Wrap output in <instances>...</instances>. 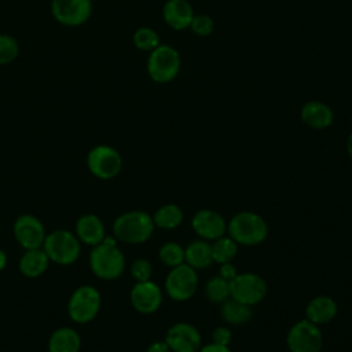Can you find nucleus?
<instances>
[{
  "mask_svg": "<svg viewBox=\"0 0 352 352\" xmlns=\"http://www.w3.org/2000/svg\"><path fill=\"white\" fill-rule=\"evenodd\" d=\"M89 267L92 272L104 280L117 279L125 268L124 253L117 248L116 239L104 236V239L92 246L89 253Z\"/></svg>",
  "mask_w": 352,
  "mask_h": 352,
  "instance_id": "nucleus-1",
  "label": "nucleus"
},
{
  "mask_svg": "<svg viewBox=\"0 0 352 352\" xmlns=\"http://www.w3.org/2000/svg\"><path fill=\"white\" fill-rule=\"evenodd\" d=\"M153 217L143 210H129L120 214L113 223L114 236L129 245L143 243L153 235Z\"/></svg>",
  "mask_w": 352,
  "mask_h": 352,
  "instance_id": "nucleus-2",
  "label": "nucleus"
},
{
  "mask_svg": "<svg viewBox=\"0 0 352 352\" xmlns=\"http://www.w3.org/2000/svg\"><path fill=\"white\" fill-rule=\"evenodd\" d=\"M227 232L236 243L254 246L267 238L268 226L260 214L243 210L231 217L227 223Z\"/></svg>",
  "mask_w": 352,
  "mask_h": 352,
  "instance_id": "nucleus-3",
  "label": "nucleus"
},
{
  "mask_svg": "<svg viewBox=\"0 0 352 352\" xmlns=\"http://www.w3.org/2000/svg\"><path fill=\"white\" fill-rule=\"evenodd\" d=\"M182 67V58L176 48L169 44H160L147 58V73L158 84L173 81Z\"/></svg>",
  "mask_w": 352,
  "mask_h": 352,
  "instance_id": "nucleus-4",
  "label": "nucleus"
},
{
  "mask_svg": "<svg viewBox=\"0 0 352 352\" xmlns=\"http://www.w3.org/2000/svg\"><path fill=\"white\" fill-rule=\"evenodd\" d=\"M43 249L47 253L50 261L60 265H70L76 263L81 253L77 235L66 230H56L47 234Z\"/></svg>",
  "mask_w": 352,
  "mask_h": 352,
  "instance_id": "nucleus-5",
  "label": "nucleus"
},
{
  "mask_svg": "<svg viewBox=\"0 0 352 352\" xmlns=\"http://www.w3.org/2000/svg\"><path fill=\"white\" fill-rule=\"evenodd\" d=\"M100 294L99 292L89 285L77 287L67 302V312L73 322L76 323H88L96 318L100 309Z\"/></svg>",
  "mask_w": 352,
  "mask_h": 352,
  "instance_id": "nucleus-6",
  "label": "nucleus"
},
{
  "mask_svg": "<svg viewBox=\"0 0 352 352\" xmlns=\"http://www.w3.org/2000/svg\"><path fill=\"white\" fill-rule=\"evenodd\" d=\"M267 290L268 287L264 278L253 272L236 274V276L230 280V297L250 307L261 302L267 296Z\"/></svg>",
  "mask_w": 352,
  "mask_h": 352,
  "instance_id": "nucleus-7",
  "label": "nucleus"
},
{
  "mask_svg": "<svg viewBox=\"0 0 352 352\" xmlns=\"http://www.w3.org/2000/svg\"><path fill=\"white\" fill-rule=\"evenodd\" d=\"M286 344L290 352H320L323 346L322 330L308 319L298 320L290 327Z\"/></svg>",
  "mask_w": 352,
  "mask_h": 352,
  "instance_id": "nucleus-8",
  "label": "nucleus"
},
{
  "mask_svg": "<svg viewBox=\"0 0 352 352\" xmlns=\"http://www.w3.org/2000/svg\"><path fill=\"white\" fill-rule=\"evenodd\" d=\"M198 287L197 270L183 263L173 267L165 279V292L175 301H187Z\"/></svg>",
  "mask_w": 352,
  "mask_h": 352,
  "instance_id": "nucleus-9",
  "label": "nucleus"
},
{
  "mask_svg": "<svg viewBox=\"0 0 352 352\" xmlns=\"http://www.w3.org/2000/svg\"><path fill=\"white\" fill-rule=\"evenodd\" d=\"M87 165L94 176L107 180L116 177L121 172L122 158L114 147L99 144L88 153Z\"/></svg>",
  "mask_w": 352,
  "mask_h": 352,
  "instance_id": "nucleus-10",
  "label": "nucleus"
},
{
  "mask_svg": "<svg viewBox=\"0 0 352 352\" xmlns=\"http://www.w3.org/2000/svg\"><path fill=\"white\" fill-rule=\"evenodd\" d=\"M91 0H52L51 14L63 26H81L92 15Z\"/></svg>",
  "mask_w": 352,
  "mask_h": 352,
  "instance_id": "nucleus-11",
  "label": "nucleus"
},
{
  "mask_svg": "<svg viewBox=\"0 0 352 352\" xmlns=\"http://www.w3.org/2000/svg\"><path fill=\"white\" fill-rule=\"evenodd\" d=\"M165 342L172 352H198L202 346V337L195 326L179 322L168 329Z\"/></svg>",
  "mask_w": 352,
  "mask_h": 352,
  "instance_id": "nucleus-12",
  "label": "nucleus"
},
{
  "mask_svg": "<svg viewBox=\"0 0 352 352\" xmlns=\"http://www.w3.org/2000/svg\"><path fill=\"white\" fill-rule=\"evenodd\" d=\"M14 235L18 243L25 249L43 248L47 236L43 223L33 214H21L14 223Z\"/></svg>",
  "mask_w": 352,
  "mask_h": 352,
  "instance_id": "nucleus-13",
  "label": "nucleus"
},
{
  "mask_svg": "<svg viewBox=\"0 0 352 352\" xmlns=\"http://www.w3.org/2000/svg\"><path fill=\"white\" fill-rule=\"evenodd\" d=\"M191 227L194 232L205 241H214L224 236L227 232L226 219L212 209H201L195 212L191 220Z\"/></svg>",
  "mask_w": 352,
  "mask_h": 352,
  "instance_id": "nucleus-14",
  "label": "nucleus"
},
{
  "mask_svg": "<svg viewBox=\"0 0 352 352\" xmlns=\"http://www.w3.org/2000/svg\"><path fill=\"white\" fill-rule=\"evenodd\" d=\"M132 307L143 314H154L162 304V292L160 286L151 280L136 282L131 289Z\"/></svg>",
  "mask_w": 352,
  "mask_h": 352,
  "instance_id": "nucleus-15",
  "label": "nucleus"
},
{
  "mask_svg": "<svg viewBox=\"0 0 352 352\" xmlns=\"http://www.w3.org/2000/svg\"><path fill=\"white\" fill-rule=\"evenodd\" d=\"M194 15V8L187 0H166L164 3L162 18L175 30L188 29Z\"/></svg>",
  "mask_w": 352,
  "mask_h": 352,
  "instance_id": "nucleus-16",
  "label": "nucleus"
},
{
  "mask_svg": "<svg viewBox=\"0 0 352 352\" xmlns=\"http://www.w3.org/2000/svg\"><path fill=\"white\" fill-rule=\"evenodd\" d=\"M301 121L312 129H326L334 121V113L329 104L320 100H308L300 110Z\"/></svg>",
  "mask_w": 352,
  "mask_h": 352,
  "instance_id": "nucleus-17",
  "label": "nucleus"
},
{
  "mask_svg": "<svg viewBox=\"0 0 352 352\" xmlns=\"http://www.w3.org/2000/svg\"><path fill=\"white\" fill-rule=\"evenodd\" d=\"M76 235L80 242L89 246H96L104 239L106 230L103 221L96 214L88 213L80 216L76 221Z\"/></svg>",
  "mask_w": 352,
  "mask_h": 352,
  "instance_id": "nucleus-18",
  "label": "nucleus"
},
{
  "mask_svg": "<svg viewBox=\"0 0 352 352\" xmlns=\"http://www.w3.org/2000/svg\"><path fill=\"white\" fill-rule=\"evenodd\" d=\"M337 304L329 296L314 297L305 308V319L309 322L322 326L331 322L337 315Z\"/></svg>",
  "mask_w": 352,
  "mask_h": 352,
  "instance_id": "nucleus-19",
  "label": "nucleus"
},
{
  "mask_svg": "<svg viewBox=\"0 0 352 352\" xmlns=\"http://www.w3.org/2000/svg\"><path fill=\"white\" fill-rule=\"evenodd\" d=\"M50 258L43 248L28 249L19 260V271L28 278H37L48 268Z\"/></svg>",
  "mask_w": 352,
  "mask_h": 352,
  "instance_id": "nucleus-20",
  "label": "nucleus"
},
{
  "mask_svg": "<svg viewBox=\"0 0 352 352\" xmlns=\"http://www.w3.org/2000/svg\"><path fill=\"white\" fill-rule=\"evenodd\" d=\"M80 348V336L72 327L56 329L48 340V352H78Z\"/></svg>",
  "mask_w": 352,
  "mask_h": 352,
  "instance_id": "nucleus-21",
  "label": "nucleus"
},
{
  "mask_svg": "<svg viewBox=\"0 0 352 352\" xmlns=\"http://www.w3.org/2000/svg\"><path fill=\"white\" fill-rule=\"evenodd\" d=\"M184 263L194 270L208 268L212 263V248L205 239H198L184 248Z\"/></svg>",
  "mask_w": 352,
  "mask_h": 352,
  "instance_id": "nucleus-22",
  "label": "nucleus"
},
{
  "mask_svg": "<svg viewBox=\"0 0 352 352\" xmlns=\"http://www.w3.org/2000/svg\"><path fill=\"white\" fill-rule=\"evenodd\" d=\"M220 316L228 324H243L249 322L253 316L250 305L242 304L232 297L224 300L220 305Z\"/></svg>",
  "mask_w": 352,
  "mask_h": 352,
  "instance_id": "nucleus-23",
  "label": "nucleus"
},
{
  "mask_svg": "<svg viewBox=\"0 0 352 352\" xmlns=\"http://www.w3.org/2000/svg\"><path fill=\"white\" fill-rule=\"evenodd\" d=\"M183 217L184 214L179 205L166 204L155 210L153 216V221L155 227H160L162 230H173L182 224Z\"/></svg>",
  "mask_w": 352,
  "mask_h": 352,
  "instance_id": "nucleus-24",
  "label": "nucleus"
},
{
  "mask_svg": "<svg viewBox=\"0 0 352 352\" xmlns=\"http://www.w3.org/2000/svg\"><path fill=\"white\" fill-rule=\"evenodd\" d=\"M212 248V258L214 263L224 264L234 260L238 253V243L231 236H220L213 241Z\"/></svg>",
  "mask_w": 352,
  "mask_h": 352,
  "instance_id": "nucleus-25",
  "label": "nucleus"
},
{
  "mask_svg": "<svg viewBox=\"0 0 352 352\" xmlns=\"http://www.w3.org/2000/svg\"><path fill=\"white\" fill-rule=\"evenodd\" d=\"M132 41L138 50L147 52H151L161 44L158 33L148 26H142L136 29L132 36Z\"/></svg>",
  "mask_w": 352,
  "mask_h": 352,
  "instance_id": "nucleus-26",
  "label": "nucleus"
},
{
  "mask_svg": "<svg viewBox=\"0 0 352 352\" xmlns=\"http://www.w3.org/2000/svg\"><path fill=\"white\" fill-rule=\"evenodd\" d=\"M205 292L209 301L221 304L224 300L230 297V282L223 279L220 275L213 276L208 280L205 286Z\"/></svg>",
  "mask_w": 352,
  "mask_h": 352,
  "instance_id": "nucleus-27",
  "label": "nucleus"
},
{
  "mask_svg": "<svg viewBox=\"0 0 352 352\" xmlns=\"http://www.w3.org/2000/svg\"><path fill=\"white\" fill-rule=\"evenodd\" d=\"M158 256L165 265L173 268L184 263V248L177 242H166L160 248Z\"/></svg>",
  "mask_w": 352,
  "mask_h": 352,
  "instance_id": "nucleus-28",
  "label": "nucleus"
},
{
  "mask_svg": "<svg viewBox=\"0 0 352 352\" xmlns=\"http://www.w3.org/2000/svg\"><path fill=\"white\" fill-rule=\"evenodd\" d=\"M19 55V44L11 34L0 33V66L12 63Z\"/></svg>",
  "mask_w": 352,
  "mask_h": 352,
  "instance_id": "nucleus-29",
  "label": "nucleus"
},
{
  "mask_svg": "<svg viewBox=\"0 0 352 352\" xmlns=\"http://www.w3.org/2000/svg\"><path fill=\"white\" fill-rule=\"evenodd\" d=\"M190 29L192 30L194 34L199 37H206L212 34L214 29V21L208 14H195L190 23Z\"/></svg>",
  "mask_w": 352,
  "mask_h": 352,
  "instance_id": "nucleus-30",
  "label": "nucleus"
},
{
  "mask_svg": "<svg viewBox=\"0 0 352 352\" xmlns=\"http://www.w3.org/2000/svg\"><path fill=\"white\" fill-rule=\"evenodd\" d=\"M153 274V267L151 263L146 258H136L131 264V275L136 282H144L150 280Z\"/></svg>",
  "mask_w": 352,
  "mask_h": 352,
  "instance_id": "nucleus-31",
  "label": "nucleus"
},
{
  "mask_svg": "<svg viewBox=\"0 0 352 352\" xmlns=\"http://www.w3.org/2000/svg\"><path fill=\"white\" fill-rule=\"evenodd\" d=\"M231 330L226 326H219L213 330L212 333V340L214 344H219V345H224V346H228V344L231 342Z\"/></svg>",
  "mask_w": 352,
  "mask_h": 352,
  "instance_id": "nucleus-32",
  "label": "nucleus"
},
{
  "mask_svg": "<svg viewBox=\"0 0 352 352\" xmlns=\"http://www.w3.org/2000/svg\"><path fill=\"white\" fill-rule=\"evenodd\" d=\"M236 267L232 264V261H230V263H224V264H220V272H219V275L223 278V279H226V280H231V279H234L235 276H236Z\"/></svg>",
  "mask_w": 352,
  "mask_h": 352,
  "instance_id": "nucleus-33",
  "label": "nucleus"
},
{
  "mask_svg": "<svg viewBox=\"0 0 352 352\" xmlns=\"http://www.w3.org/2000/svg\"><path fill=\"white\" fill-rule=\"evenodd\" d=\"M198 352H231L228 346H224V345H219V344H206L204 346H201L198 349Z\"/></svg>",
  "mask_w": 352,
  "mask_h": 352,
  "instance_id": "nucleus-34",
  "label": "nucleus"
},
{
  "mask_svg": "<svg viewBox=\"0 0 352 352\" xmlns=\"http://www.w3.org/2000/svg\"><path fill=\"white\" fill-rule=\"evenodd\" d=\"M146 352H172L165 341H154L148 345Z\"/></svg>",
  "mask_w": 352,
  "mask_h": 352,
  "instance_id": "nucleus-35",
  "label": "nucleus"
},
{
  "mask_svg": "<svg viewBox=\"0 0 352 352\" xmlns=\"http://www.w3.org/2000/svg\"><path fill=\"white\" fill-rule=\"evenodd\" d=\"M6 264H7V256H6L4 250L0 249V271H3L6 268Z\"/></svg>",
  "mask_w": 352,
  "mask_h": 352,
  "instance_id": "nucleus-36",
  "label": "nucleus"
},
{
  "mask_svg": "<svg viewBox=\"0 0 352 352\" xmlns=\"http://www.w3.org/2000/svg\"><path fill=\"white\" fill-rule=\"evenodd\" d=\"M346 151H348L349 158L352 160V132L349 133V136H348V139H346Z\"/></svg>",
  "mask_w": 352,
  "mask_h": 352,
  "instance_id": "nucleus-37",
  "label": "nucleus"
},
{
  "mask_svg": "<svg viewBox=\"0 0 352 352\" xmlns=\"http://www.w3.org/2000/svg\"><path fill=\"white\" fill-rule=\"evenodd\" d=\"M351 122H352V116H351Z\"/></svg>",
  "mask_w": 352,
  "mask_h": 352,
  "instance_id": "nucleus-38",
  "label": "nucleus"
}]
</instances>
